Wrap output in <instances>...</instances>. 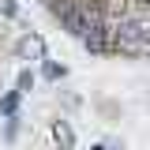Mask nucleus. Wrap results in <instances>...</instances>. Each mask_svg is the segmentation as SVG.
Wrapping results in <instances>:
<instances>
[{"instance_id":"6","label":"nucleus","mask_w":150,"mask_h":150,"mask_svg":"<svg viewBox=\"0 0 150 150\" xmlns=\"http://www.w3.org/2000/svg\"><path fill=\"white\" fill-rule=\"evenodd\" d=\"M94 150H105V146H94Z\"/></svg>"},{"instance_id":"4","label":"nucleus","mask_w":150,"mask_h":150,"mask_svg":"<svg viewBox=\"0 0 150 150\" xmlns=\"http://www.w3.org/2000/svg\"><path fill=\"white\" fill-rule=\"evenodd\" d=\"M45 79H64V64H56V60H45Z\"/></svg>"},{"instance_id":"3","label":"nucleus","mask_w":150,"mask_h":150,"mask_svg":"<svg viewBox=\"0 0 150 150\" xmlns=\"http://www.w3.org/2000/svg\"><path fill=\"white\" fill-rule=\"evenodd\" d=\"M15 109H19V90H11V94L0 98V112L4 116H15Z\"/></svg>"},{"instance_id":"1","label":"nucleus","mask_w":150,"mask_h":150,"mask_svg":"<svg viewBox=\"0 0 150 150\" xmlns=\"http://www.w3.org/2000/svg\"><path fill=\"white\" fill-rule=\"evenodd\" d=\"M53 139L60 143V150H71L75 146V131L68 128V120H56L53 124Z\"/></svg>"},{"instance_id":"5","label":"nucleus","mask_w":150,"mask_h":150,"mask_svg":"<svg viewBox=\"0 0 150 150\" xmlns=\"http://www.w3.org/2000/svg\"><path fill=\"white\" fill-rule=\"evenodd\" d=\"M34 86V71H19V94H26Z\"/></svg>"},{"instance_id":"2","label":"nucleus","mask_w":150,"mask_h":150,"mask_svg":"<svg viewBox=\"0 0 150 150\" xmlns=\"http://www.w3.org/2000/svg\"><path fill=\"white\" fill-rule=\"evenodd\" d=\"M19 53L23 56H45V45H41V38H26V41H23V45H19Z\"/></svg>"}]
</instances>
